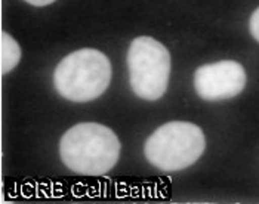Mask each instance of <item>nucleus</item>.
Wrapping results in <instances>:
<instances>
[{"instance_id":"9","label":"nucleus","mask_w":259,"mask_h":204,"mask_svg":"<svg viewBox=\"0 0 259 204\" xmlns=\"http://www.w3.org/2000/svg\"><path fill=\"white\" fill-rule=\"evenodd\" d=\"M2 198H3V197H2V178H0V203L3 201Z\"/></svg>"},{"instance_id":"2","label":"nucleus","mask_w":259,"mask_h":204,"mask_svg":"<svg viewBox=\"0 0 259 204\" xmlns=\"http://www.w3.org/2000/svg\"><path fill=\"white\" fill-rule=\"evenodd\" d=\"M111 82V62L98 49H79L57 65L54 84L62 98L89 102L100 98Z\"/></svg>"},{"instance_id":"7","label":"nucleus","mask_w":259,"mask_h":204,"mask_svg":"<svg viewBox=\"0 0 259 204\" xmlns=\"http://www.w3.org/2000/svg\"><path fill=\"white\" fill-rule=\"evenodd\" d=\"M249 30H250V34L255 37V40L259 41V8L252 14V17H250Z\"/></svg>"},{"instance_id":"3","label":"nucleus","mask_w":259,"mask_h":204,"mask_svg":"<svg viewBox=\"0 0 259 204\" xmlns=\"http://www.w3.org/2000/svg\"><path fill=\"white\" fill-rule=\"evenodd\" d=\"M204 133L190 122H169L150 135L144 146L148 163L163 172H178L190 167L203 156Z\"/></svg>"},{"instance_id":"6","label":"nucleus","mask_w":259,"mask_h":204,"mask_svg":"<svg viewBox=\"0 0 259 204\" xmlns=\"http://www.w3.org/2000/svg\"><path fill=\"white\" fill-rule=\"evenodd\" d=\"M21 61V47L18 41L6 31L0 33V73L8 74Z\"/></svg>"},{"instance_id":"5","label":"nucleus","mask_w":259,"mask_h":204,"mask_svg":"<svg viewBox=\"0 0 259 204\" xmlns=\"http://www.w3.org/2000/svg\"><path fill=\"white\" fill-rule=\"evenodd\" d=\"M246 80L240 62L224 60L199 67L194 74V89L204 101H224L241 93Z\"/></svg>"},{"instance_id":"1","label":"nucleus","mask_w":259,"mask_h":204,"mask_svg":"<svg viewBox=\"0 0 259 204\" xmlns=\"http://www.w3.org/2000/svg\"><path fill=\"white\" fill-rule=\"evenodd\" d=\"M62 163L86 176H102L119 162L117 135L100 123H79L68 129L60 141Z\"/></svg>"},{"instance_id":"8","label":"nucleus","mask_w":259,"mask_h":204,"mask_svg":"<svg viewBox=\"0 0 259 204\" xmlns=\"http://www.w3.org/2000/svg\"><path fill=\"white\" fill-rule=\"evenodd\" d=\"M25 2L33 5V6H48V5L54 3L55 0H25Z\"/></svg>"},{"instance_id":"4","label":"nucleus","mask_w":259,"mask_h":204,"mask_svg":"<svg viewBox=\"0 0 259 204\" xmlns=\"http://www.w3.org/2000/svg\"><path fill=\"white\" fill-rule=\"evenodd\" d=\"M129 83L137 96L145 101L160 99L169 84L170 54L156 39L141 36L127 50Z\"/></svg>"}]
</instances>
